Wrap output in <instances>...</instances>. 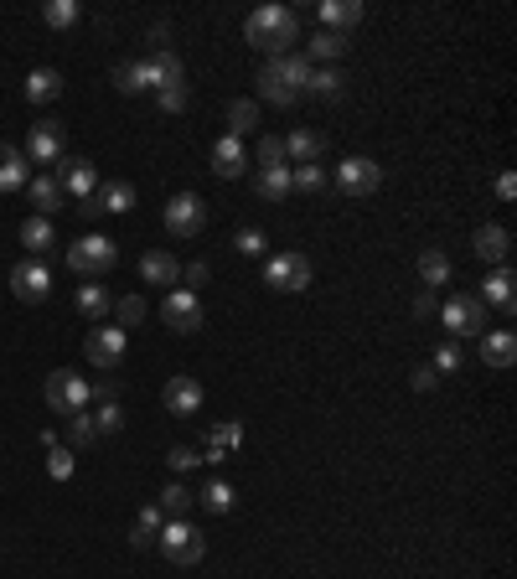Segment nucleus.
<instances>
[{"label": "nucleus", "instance_id": "obj_4", "mask_svg": "<svg viewBox=\"0 0 517 579\" xmlns=\"http://www.w3.org/2000/svg\"><path fill=\"white\" fill-rule=\"evenodd\" d=\"M156 543H161V554H166L171 564H197V559L207 554V543H202V533H197V528L187 523V517H176V523H161Z\"/></svg>", "mask_w": 517, "mask_h": 579}, {"label": "nucleus", "instance_id": "obj_33", "mask_svg": "<svg viewBox=\"0 0 517 579\" xmlns=\"http://www.w3.org/2000/svg\"><path fill=\"white\" fill-rule=\"evenodd\" d=\"M197 502H202L207 512H218V517H223V512H233V502H238V492H233V486H228V481H207V486H202V492H197Z\"/></svg>", "mask_w": 517, "mask_h": 579}, {"label": "nucleus", "instance_id": "obj_31", "mask_svg": "<svg viewBox=\"0 0 517 579\" xmlns=\"http://www.w3.org/2000/svg\"><path fill=\"white\" fill-rule=\"evenodd\" d=\"M321 21L331 26V32H342V26L362 21V6L357 0H321Z\"/></svg>", "mask_w": 517, "mask_h": 579}, {"label": "nucleus", "instance_id": "obj_12", "mask_svg": "<svg viewBox=\"0 0 517 579\" xmlns=\"http://www.w3.org/2000/svg\"><path fill=\"white\" fill-rule=\"evenodd\" d=\"M378 181H383V171H378V161H368V156H352V161L337 166V187H342L347 197H368V192H378Z\"/></svg>", "mask_w": 517, "mask_h": 579}, {"label": "nucleus", "instance_id": "obj_47", "mask_svg": "<svg viewBox=\"0 0 517 579\" xmlns=\"http://www.w3.org/2000/svg\"><path fill=\"white\" fill-rule=\"evenodd\" d=\"M47 471H52L57 481H68V476H73V450H57V445H52V461H47Z\"/></svg>", "mask_w": 517, "mask_h": 579}, {"label": "nucleus", "instance_id": "obj_39", "mask_svg": "<svg viewBox=\"0 0 517 579\" xmlns=\"http://www.w3.org/2000/svg\"><path fill=\"white\" fill-rule=\"evenodd\" d=\"M114 88H119V94H145V68L140 63H119L114 68Z\"/></svg>", "mask_w": 517, "mask_h": 579}, {"label": "nucleus", "instance_id": "obj_17", "mask_svg": "<svg viewBox=\"0 0 517 579\" xmlns=\"http://www.w3.org/2000/svg\"><path fill=\"white\" fill-rule=\"evenodd\" d=\"M26 181H32V166H26V156H21L16 145L0 140V197L26 192Z\"/></svg>", "mask_w": 517, "mask_h": 579}, {"label": "nucleus", "instance_id": "obj_32", "mask_svg": "<svg viewBox=\"0 0 517 579\" xmlns=\"http://www.w3.org/2000/svg\"><path fill=\"white\" fill-rule=\"evenodd\" d=\"M192 502H197V492H187V486H181V481H171L166 492L156 497L161 517H187V512H192Z\"/></svg>", "mask_w": 517, "mask_h": 579}, {"label": "nucleus", "instance_id": "obj_20", "mask_svg": "<svg viewBox=\"0 0 517 579\" xmlns=\"http://www.w3.org/2000/svg\"><path fill=\"white\" fill-rule=\"evenodd\" d=\"M321 156H326V135H316V130H295V135L285 140V161L321 166Z\"/></svg>", "mask_w": 517, "mask_h": 579}, {"label": "nucleus", "instance_id": "obj_24", "mask_svg": "<svg viewBox=\"0 0 517 579\" xmlns=\"http://www.w3.org/2000/svg\"><path fill=\"white\" fill-rule=\"evenodd\" d=\"M57 94H63V73L57 68H32L26 73V99L32 104H52Z\"/></svg>", "mask_w": 517, "mask_h": 579}, {"label": "nucleus", "instance_id": "obj_9", "mask_svg": "<svg viewBox=\"0 0 517 579\" xmlns=\"http://www.w3.org/2000/svg\"><path fill=\"white\" fill-rule=\"evenodd\" d=\"M440 321H445L450 337H476V331H486V306L476 295H455V300H445Z\"/></svg>", "mask_w": 517, "mask_h": 579}, {"label": "nucleus", "instance_id": "obj_26", "mask_svg": "<svg viewBox=\"0 0 517 579\" xmlns=\"http://www.w3.org/2000/svg\"><path fill=\"white\" fill-rule=\"evenodd\" d=\"M73 300H78V316H88V321H104V316L114 311V295H109L99 280H88V285H83Z\"/></svg>", "mask_w": 517, "mask_h": 579}, {"label": "nucleus", "instance_id": "obj_44", "mask_svg": "<svg viewBox=\"0 0 517 579\" xmlns=\"http://www.w3.org/2000/svg\"><path fill=\"white\" fill-rule=\"evenodd\" d=\"M114 311H119V326H140V321H145V300H140V295H125Z\"/></svg>", "mask_w": 517, "mask_h": 579}, {"label": "nucleus", "instance_id": "obj_45", "mask_svg": "<svg viewBox=\"0 0 517 579\" xmlns=\"http://www.w3.org/2000/svg\"><path fill=\"white\" fill-rule=\"evenodd\" d=\"M119 424H125V414H119V404H104V409L94 414V430H99V435H119Z\"/></svg>", "mask_w": 517, "mask_h": 579}, {"label": "nucleus", "instance_id": "obj_46", "mask_svg": "<svg viewBox=\"0 0 517 579\" xmlns=\"http://www.w3.org/2000/svg\"><path fill=\"white\" fill-rule=\"evenodd\" d=\"M233 243H238V254H249V259H259V254H264V233H259V228H238V238H233Z\"/></svg>", "mask_w": 517, "mask_h": 579}, {"label": "nucleus", "instance_id": "obj_21", "mask_svg": "<svg viewBox=\"0 0 517 579\" xmlns=\"http://www.w3.org/2000/svg\"><path fill=\"white\" fill-rule=\"evenodd\" d=\"M166 409L181 414V419L197 414V409H202V383H197V378H171V383H166Z\"/></svg>", "mask_w": 517, "mask_h": 579}, {"label": "nucleus", "instance_id": "obj_1", "mask_svg": "<svg viewBox=\"0 0 517 579\" xmlns=\"http://www.w3.org/2000/svg\"><path fill=\"white\" fill-rule=\"evenodd\" d=\"M311 73H316V68L306 63V57H295V52L269 57V63L259 68V94H264L269 104H295L300 94H306Z\"/></svg>", "mask_w": 517, "mask_h": 579}, {"label": "nucleus", "instance_id": "obj_15", "mask_svg": "<svg viewBox=\"0 0 517 579\" xmlns=\"http://www.w3.org/2000/svg\"><path fill=\"white\" fill-rule=\"evenodd\" d=\"M26 161H37V166H57V161H63V125H57V119H42V125H32V140H26Z\"/></svg>", "mask_w": 517, "mask_h": 579}, {"label": "nucleus", "instance_id": "obj_3", "mask_svg": "<svg viewBox=\"0 0 517 579\" xmlns=\"http://www.w3.org/2000/svg\"><path fill=\"white\" fill-rule=\"evenodd\" d=\"M114 264H119V249H114V238H104V233H88V238H78L68 249V269L88 274V280H99V274L114 269Z\"/></svg>", "mask_w": 517, "mask_h": 579}, {"label": "nucleus", "instance_id": "obj_6", "mask_svg": "<svg viewBox=\"0 0 517 579\" xmlns=\"http://www.w3.org/2000/svg\"><path fill=\"white\" fill-rule=\"evenodd\" d=\"M83 404H88V383H83L73 368H63V373L47 378V409H52V414L73 419V414H83Z\"/></svg>", "mask_w": 517, "mask_h": 579}, {"label": "nucleus", "instance_id": "obj_37", "mask_svg": "<svg viewBox=\"0 0 517 579\" xmlns=\"http://www.w3.org/2000/svg\"><path fill=\"white\" fill-rule=\"evenodd\" d=\"M228 125H233L228 135L254 130V125H259V109H254V99H233V104H228Z\"/></svg>", "mask_w": 517, "mask_h": 579}, {"label": "nucleus", "instance_id": "obj_8", "mask_svg": "<svg viewBox=\"0 0 517 579\" xmlns=\"http://www.w3.org/2000/svg\"><path fill=\"white\" fill-rule=\"evenodd\" d=\"M202 223H207V202H202V197L181 192V197L166 202V233H171V238H197Z\"/></svg>", "mask_w": 517, "mask_h": 579}, {"label": "nucleus", "instance_id": "obj_35", "mask_svg": "<svg viewBox=\"0 0 517 579\" xmlns=\"http://www.w3.org/2000/svg\"><path fill=\"white\" fill-rule=\"evenodd\" d=\"M156 533H161V507H156V502H150V507L140 512V523H135V533H130V543H135V548H150V543H156Z\"/></svg>", "mask_w": 517, "mask_h": 579}, {"label": "nucleus", "instance_id": "obj_29", "mask_svg": "<svg viewBox=\"0 0 517 579\" xmlns=\"http://www.w3.org/2000/svg\"><path fill=\"white\" fill-rule=\"evenodd\" d=\"M450 274H455V269H450V259H445L440 249H424V254H419V280L430 285V290L450 285Z\"/></svg>", "mask_w": 517, "mask_h": 579}, {"label": "nucleus", "instance_id": "obj_23", "mask_svg": "<svg viewBox=\"0 0 517 579\" xmlns=\"http://www.w3.org/2000/svg\"><path fill=\"white\" fill-rule=\"evenodd\" d=\"M471 249H476V259H481V264H502V259H507V228H497V223L476 228Z\"/></svg>", "mask_w": 517, "mask_h": 579}, {"label": "nucleus", "instance_id": "obj_22", "mask_svg": "<svg viewBox=\"0 0 517 579\" xmlns=\"http://www.w3.org/2000/svg\"><path fill=\"white\" fill-rule=\"evenodd\" d=\"M486 295H476L481 306H497V311H512L517 306V280H512V269H497V274H486V285H481Z\"/></svg>", "mask_w": 517, "mask_h": 579}, {"label": "nucleus", "instance_id": "obj_42", "mask_svg": "<svg viewBox=\"0 0 517 579\" xmlns=\"http://www.w3.org/2000/svg\"><path fill=\"white\" fill-rule=\"evenodd\" d=\"M68 435H73L78 450H88V445L99 440V430H94V419H88V414H73V419H68Z\"/></svg>", "mask_w": 517, "mask_h": 579}, {"label": "nucleus", "instance_id": "obj_43", "mask_svg": "<svg viewBox=\"0 0 517 579\" xmlns=\"http://www.w3.org/2000/svg\"><path fill=\"white\" fill-rule=\"evenodd\" d=\"M290 187H300V192H321V187H326V176H321V166H300V171H290Z\"/></svg>", "mask_w": 517, "mask_h": 579}, {"label": "nucleus", "instance_id": "obj_2", "mask_svg": "<svg viewBox=\"0 0 517 579\" xmlns=\"http://www.w3.org/2000/svg\"><path fill=\"white\" fill-rule=\"evenodd\" d=\"M295 32H300V21L285 6H259L249 21H243V37H249L259 52H269V57H285L290 42H295Z\"/></svg>", "mask_w": 517, "mask_h": 579}, {"label": "nucleus", "instance_id": "obj_52", "mask_svg": "<svg viewBox=\"0 0 517 579\" xmlns=\"http://www.w3.org/2000/svg\"><path fill=\"white\" fill-rule=\"evenodd\" d=\"M414 388H419V393L435 388V368H419V373H414Z\"/></svg>", "mask_w": 517, "mask_h": 579}, {"label": "nucleus", "instance_id": "obj_38", "mask_svg": "<svg viewBox=\"0 0 517 579\" xmlns=\"http://www.w3.org/2000/svg\"><path fill=\"white\" fill-rule=\"evenodd\" d=\"M42 21L63 32V26H73V21H78V0H47V6H42Z\"/></svg>", "mask_w": 517, "mask_h": 579}, {"label": "nucleus", "instance_id": "obj_27", "mask_svg": "<svg viewBox=\"0 0 517 579\" xmlns=\"http://www.w3.org/2000/svg\"><path fill=\"white\" fill-rule=\"evenodd\" d=\"M140 274H145L150 285H176V280H181V264H176L166 249H150V254L140 259Z\"/></svg>", "mask_w": 517, "mask_h": 579}, {"label": "nucleus", "instance_id": "obj_34", "mask_svg": "<svg viewBox=\"0 0 517 579\" xmlns=\"http://www.w3.org/2000/svg\"><path fill=\"white\" fill-rule=\"evenodd\" d=\"M238 445H243V430H238V424H218L202 461H228V450H238Z\"/></svg>", "mask_w": 517, "mask_h": 579}, {"label": "nucleus", "instance_id": "obj_40", "mask_svg": "<svg viewBox=\"0 0 517 579\" xmlns=\"http://www.w3.org/2000/svg\"><path fill=\"white\" fill-rule=\"evenodd\" d=\"M306 94H321V99H337V94H342V78L331 73V68H321V73H311V83H306Z\"/></svg>", "mask_w": 517, "mask_h": 579}, {"label": "nucleus", "instance_id": "obj_28", "mask_svg": "<svg viewBox=\"0 0 517 579\" xmlns=\"http://www.w3.org/2000/svg\"><path fill=\"white\" fill-rule=\"evenodd\" d=\"M254 192L264 197V202H285L295 187H290V166H275V171H259L254 176Z\"/></svg>", "mask_w": 517, "mask_h": 579}, {"label": "nucleus", "instance_id": "obj_7", "mask_svg": "<svg viewBox=\"0 0 517 579\" xmlns=\"http://www.w3.org/2000/svg\"><path fill=\"white\" fill-rule=\"evenodd\" d=\"M125 326H94L88 331V342H83V357L94 362V368H119V362H125Z\"/></svg>", "mask_w": 517, "mask_h": 579}, {"label": "nucleus", "instance_id": "obj_14", "mask_svg": "<svg viewBox=\"0 0 517 579\" xmlns=\"http://www.w3.org/2000/svg\"><path fill=\"white\" fill-rule=\"evenodd\" d=\"M11 290H16L21 300H32V306H37V300H47V295H52L47 264H42V259H21V264L11 269Z\"/></svg>", "mask_w": 517, "mask_h": 579}, {"label": "nucleus", "instance_id": "obj_50", "mask_svg": "<svg viewBox=\"0 0 517 579\" xmlns=\"http://www.w3.org/2000/svg\"><path fill=\"white\" fill-rule=\"evenodd\" d=\"M161 109H166V114H181V109H187V83H181V88H166V94H161Z\"/></svg>", "mask_w": 517, "mask_h": 579}, {"label": "nucleus", "instance_id": "obj_30", "mask_svg": "<svg viewBox=\"0 0 517 579\" xmlns=\"http://www.w3.org/2000/svg\"><path fill=\"white\" fill-rule=\"evenodd\" d=\"M52 238H57V233H52V218H26V223H21V243H26V254H32V259H37L42 249H52Z\"/></svg>", "mask_w": 517, "mask_h": 579}, {"label": "nucleus", "instance_id": "obj_49", "mask_svg": "<svg viewBox=\"0 0 517 579\" xmlns=\"http://www.w3.org/2000/svg\"><path fill=\"white\" fill-rule=\"evenodd\" d=\"M455 368H461V347L445 342V347L435 352V373H455Z\"/></svg>", "mask_w": 517, "mask_h": 579}, {"label": "nucleus", "instance_id": "obj_5", "mask_svg": "<svg viewBox=\"0 0 517 579\" xmlns=\"http://www.w3.org/2000/svg\"><path fill=\"white\" fill-rule=\"evenodd\" d=\"M264 285L280 290V295H300L311 285V259L306 254H275L264 264Z\"/></svg>", "mask_w": 517, "mask_h": 579}, {"label": "nucleus", "instance_id": "obj_48", "mask_svg": "<svg viewBox=\"0 0 517 579\" xmlns=\"http://www.w3.org/2000/svg\"><path fill=\"white\" fill-rule=\"evenodd\" d=\"M166 461H171V471H192V466H197V461H202V455H197V450H192V445H176V450H171V455H166Z\"/></svg>", "mask_w": 517, "mask_h": 579}, {"label": "nucleus", "instance_id": "obj_19", "mask_svg": "<svg viewBox=\"0 0 517 579\" xmlns=\"http://www.w3.org/2000/svg\"><path fill=\"white\" fill-rule=\"evenodd\" d=\"M243 166H249V156H243V140L238 135H223L218 145H212V171H218L223 181L243 176Z\"/></svg>", "mask_w": 517, "mask_h": 579}, {"label": "nucleus", "instance_id": "obj_16", "mask_svg": "<svg viewBox=\"0 0 517 579\" xmlns=\"http://www.w3.org/2000/svg\"><path fill=\"white\" fill-rule=\"evenodd\" d=\"M140 68H145V88H161V94H166V88H181V78H187V68H181L176 52H150Z\"/></svg>", "mask_w": 517, "mask_h": 579}, {"label": "nucleus", "instance_id": "obj_11", "mask_svg": "<svg viewBox=\"0 0 517 579\" xmlns=\"http://www.w3.org/2000/svg\"><path fill=\"white\" fill-rule=\"evenodd\" d=\"M161 321H166V331H197L202 326V306H197V295L192 290H171L166 300H161Z\"/></svg>", "mask_w": 517, "mask_h": 579}, {"label": "nucleus", "instance_id": "obj_13", "mask_svg": "<svg viewBox=\"0 0 517 579\" xmlns=\"http://www.w3.org/2000/svg\"><path fill=\"white\" fill-rule=\"evenodd\" d=\"M130 207H135V187H130V181H104V187H94V197H83V218L130 212Z\"/></svg>", "mask_w": 517, "mask_h": 579}, {"label": "nucleus", "instance_id": "obj_41", "mask_svg": "<svg viewBox=\"0 0 517 579\" xmlns=\"http://www.w3.org/2000/svg\"><path fill=\"white\" fill-rule=\"evenodd\" d=\"M275 166H285V140L264 135V140H259V171H275Z\"/></svg>", "mask_w": 517, "mask_h": 579}, {"label": "nucleus", "instance_id": "obj_10", "mask_svg": "<svg viewBox=\"0 0 517 579\" xmlns=\"http://www.w3.org/2000/svg\"><path fill=\"white\" fill-rule=\"evenodd\" d=\"M52 181L63 187V197H94V187H99V171L88 166V161H78V156H63L57 161V171H52Z\"/></svg>", "mask_w": 517, "mask_h": 579}, {"label": "nucleus", "instance_id": "obj_18", "mask_svg": "<svg viewBox=\"0 0 517 579\" xmlns=\"http://www.w3.org/2000/svg\"><path fill=\"white\" fill-rule=\"evenodd\" d=\"M481 362H486V368H497V373H507L517 362V337H512V331H486V337H481Z\"/></svg>", "mask_w": 517, "mask_h": 579}, {"label": "nucleus", "instance_id": "obj_36", "mask_svg": "<svg viewBox=\"0 0 517 579\" xmlns=\"http://www.w3.org/2000/svg\"><path fill=\"white\" fill-rule=\"evenodd\" d=\"M311 57L331 63V57H347V32H316L311 37Z\"/></svg>", "mask_w": 517, "mask_h": 579}, {"label": "nucleus", "instance_id": "obj_25", "mask_svg": "<svg viewBox=\"0 0 517 579\" xmlns=\"http://www.w3.org/2000/svg\"><path fill=\"white\" fill-rule=\"evenodd\" d=\"M26 197H32L37 218H52V212L63 207V187H57L52 176H32V181H26Z\"/></svg>", "mask_w": 517, "mask_h": 579}, {"label": "nucleus", "instance_id": "obj_51", "mask_svg": "<svg viewBox=\"0 0 517 579\" xmlns=\"http://www.w3.org/2000/svg\"><path fill=\"white\" fill-rule=\"evenodd\" d=\"M497 197H502V202L517 197V181H512V176H497Z\"/></svg>", "mask_w": 517, "mask_h": 579}]
</instances>
